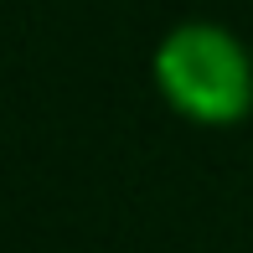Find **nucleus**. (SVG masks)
I'll list each match as a JSON object with an SVG mask.
<instances>
[{"label": "nucleus", "mask_w": 253, "mask_h": 253, "mask_svg": "<svg viewBox=\"0 0 253 253\" xmlns=\"http://www.w3.org/2000/svg\"><path fill=\"white\" fill-rule=\"evenodd\" d=\"M155 88L181 119L227 129L253 109V52L217 21H181L150 57Z\"/></svg>", "instance_id": "1"}]
</instances>
